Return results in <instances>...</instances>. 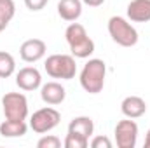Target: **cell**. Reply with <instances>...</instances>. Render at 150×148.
I'll use <instances>...</instances> for the list:
<instances>
[{
    "label": "cell",
    "instance_id": "6da1fadb",
    "mask_svg": "<svg viewBox=\"0 0 150 148\" xmlns=\"http://www.w3.org/2000/svg\"><path fill=\"white\" fill-rule=\"evenodd\" d=\"M105 77H107V65L103 59H98V58H93L89 59L82 72H80V85L86 92L89 94H98L103 91V85H105Z\"/></svg>",
    "mask_w": 150,
    "mask_h": 148
},
{
    "label": "cell",
    "instance_id": "7a4b0ae2",
    "mask_svg": "<svg viewBox=\"0 0 150 148\" xmlns=\"http://www.w3.org/2000/svg\"><path fill=\"white\" fill-rule=\"evenodd\" d=\"M65 38L68 42V47H70L74 58L86 59L94 52V42L87 35L86 28L80 23H75V21L70 23L67 32H65Z\"/></svg>",
    "mask_w": 150,
    "mask_h": 148
},
{
    "label": "cell",
    "instance_id": "3957f363",
    "mask_svg": "<svg viewBox=\"0 0 150 148\" xmlns=\"http://www.w3.org/2000/svg\"><path fill=\"white\" fill-rule=\"evenodd\" d=\"M44 70L52 78L72 80L77 73V63L72 54H52L45 59Z\"/></svg>",
    "mask_w": 150,
    "mask_h": 148
},
{
    "label": "cell",
    "instance_id": "277c9868",
    "mask_svg": "<svg viewBox=\"0 0 150 148\" xmlns=\"http://www.w3.org/2000/svg\"><path fill=\"white\" fill-rule=\"evenodd\" d=\"M108 33L113 42L120 47H133L138 44L136 28L122 16H112L108 19Z\"/></svg>",
    "mask_w": 150,
    "mask_h": 148
},
{
    "label": "cell",
    "instance_id": "5b68a950",
    "mask_svg": "<svg viewBox=\"0 0 150 148\" xmlns=\"http://www.w3.org/2000/svg\"><path fill=\"white\" fill-rule=\"evenodd\" d=\"M4 117L9 120H26L28 117V99L21 92H7L2 98Z\"/></svg>",
    "mask_w": 150,
    "mask_h": 148
},
{
    "label": "cell",
    "instance_id": "8992f818",
    "mask_svg": "<svg viewBox=\"0 0 150 148\" xmlns=\"http://www.w3.org/2000/svg\"><path fill=\"white\" fill-rule=\"evenodd\" d=\"M59 120H61L59 111L52 106H45V108L33 111V115L30 117V127L37 134H45V132L52 131L59 124Z\"/></svg>",
    "mask_w": 150,
    "mask_h": 148
},
{
    "label": "cell",
    "instance_id": "52a82bcc",
    "mask_svg": "<svg viewBox=\"0 0 150 148\" xmlns=\"http://www.w3.org/2000/svg\"><path fill=\"white\" fill-rule=\"evenodd\" d=\"M138 141V124L133 118L120 120L115 125V143L119 148H134Z\"/></svg>",
    "mask_w": 150,
    "mask_h": 148
},
{
    "label": "cell",
    "instance_id": "ba28073f",
    "mask_svg": "<svg viewBox=\"0 0 150 148\" xmlns=\"http://www.w3.org/2000/svg\"><path fill=\"white\" fill-rule=\"evenodd\" d=\"M45 51H47V45H45L44 40H40V38H30V40H25L21 44L19 56L26 63H37V61H40L45 56Z\"/></svg>",
    "mask_w": 150,
    "mask_h": 148
},
{
    "label": "cell",
    "instance_id": "9c48e42d",
    "mask_svg": "<svg viewBox=\"0 0 150 148\" xmlns=\"http://www.w3.org/2000/svg\"><path fill=\"white\" fill-rule=\"evenodd\" d=\"M16 85L21 91H35L42 85V75L35 66H25L16 73Z\"/></svg>",
    "mask_w": 150,
    "mask_h": 148
},
{
    "label": "cell",
    "instance_id": "30bf717a",
    "mask_svg": "<svg viewBox=\"0 0 150 148\" xmlns=\"http://www.w3.org/2000/svg\"><path fill=\"white\" fill-rule=\"evenodd\" d=\"M40 98L44 103L56 106L61 105L67 98V89L59 84V82H47L44 85H40Z\"/></svg>",
    "mask_w": 150,
    "mask_h": 148
},
{
    "label": "cell",
    "instance_id": "8fae6325",
    "mask_svg": "<svg viewBox=\"0 0 150 148\" xmlns=\"http://www.w3.org/2000/svg\"><path fill=\"white\" fill-rule=\"evenodd\" d=\"M127 18L133 23H147L150 21V0H131L127 4Z\"/></svg>",
    "mask_w": 150,
    "mask_h": 148
},
{
    "label": "cell",
    "instance_id": "7c38bea8",
    "mask_svg": "<svg viewBox=\"0 0 150 148\" xmlns=\"http://www.w3.org/2000/svg\"><path fill=\"white\" fill-rule=\"evenodd\" d=\"M120 111L127 117V118H140L142 115H145L147 111V103L143 98L140 96H127L122 99L120 103Z\"/></svg>",
    "mask_w": 150,
    "mask_h": 148
},
{
    "label": "cell",
    "instance_id": "4fadbf2b",
    "mask_svg": "<svg viewBox=\"0 0 150 148\" xmlns=\"http://www.w3.org/2000/svg\"><path fill=\"white\" fill-rule=\"evenodd\" d=\"M58 14L61 19L74 23L82 16V0H59L58 2Z\"/></svg>",
    "mask_w": 150,
    "mask_h": 148
},
{
    "label": "cell",
    "instance_id": "5bb4252c",
    "mask_svg": "<svg viewBox=\"0 0 150 148\" xmlns=\"http://www.w3.org/2000/svg\"><path fill=\"white\" fill-rule=\"evenodd\" d=\"M28 131V125L25 120H9L5 118L0 124V136L4 138H21Z\"/></svg>",
    "mask_w": 150,
    "mask_h": 148
},
{
    "label": "cell",
    "instance_id": "9a60e30c",
    "mask_svg": "<svg viewBox=\"0 0 150 148\" xmlns=\"http://www.w3.org/2000/svg\"><path fill=\"white\" fill-rule=\"evenodd\" d=\"M68 132H75V134H80L84 138L89 140V136L94 132V122L91 117H86V115H80V117H75L70 120L68 124Z\"/></svg>",
    "mask_w": 150,
    "mask_h": 148
},
{
    "label": "cell",
    "instance_id": "2e32d148",
    "mask_svg": "<svg viewBox=\"0 0 150 148\" xmlns=\"http://www.w3.org/2000/svg\"><path fill=\"white\" fill-rule=\"evenodd\" d=\"M14 72H16V61L12 54L0 51V78H9Z\"/></svg>",
    "mask_w": 150,
    "mask_h": 148
},
{
    "label": "cell",
    "instance_id": "e0dca14e",
    "mask_svg": "<svg viewBox=\"0 0 150 148\" xmlns=\"http://www.w3.org/2000/svg\"><path fill=\"white\" fill-rule=\"evenodd\" d=\"M67 148H87L89 147V140L80 136V134H75V132H68L67 138H65V143Z\"/></svg>",
    "mask_w": 150,
    "mask_h": 148
},
{
    "label": "cell",
    "instance_id": "ac0fdd59",
    "mask_svg": "<svg viewBox=\"0 0 150 148\" xmlns=\"http://www.w3.org/2000/svg\"><path fill=\"white\" fill-rule=\"evenodd\" d=\"M16 14V4L14 0H0V16L11 23V19Z\"/></svg>",
    "mask_w": 150,
    "mask_h": 148
},
{
    "label": "cell",
    "instance_id": "d6986e66",
    "mask_svg": "<svg viewBox=\"0 0 150 148\" xmlns=\"http://www.w3.org/2000/svg\"><path fill=\"white\" fill-rule=\"evenodd\" d=\"M38 148H59L61 147V140L58 136H52V134H47V136H42L37 141Z\"/></svg>",
    "mask_w": 150,
    "mask_h": 148
},
{
    "label": "cell",
    "instance_id": "ffe728a7",
    "mask_svg": "<svg viewBox=\"0 0 150 148\" xmlns=\"http://www.w3.org/2000/svg\"><path fill=\"white\" fill-rule=\"evenodd\" d=\"M89 145L93 148H112V141L107 136H94Z\"/></svg>",
    "mask_w": 150,
    "mask_h": 148
},
{
    "label": "cell",
    "instance_id": "44dd1931",
    "mask_svg": "<svg viewBox=\"0 0 150 148\" xmlns=\"http://www.w3.org/2000/svg\"><path fill=\"white\" fill-rule=\"evenodd\" d=\"M47 2H49V0H25V5H26L30 11L37 12V11H42V9L47 5Z\"/></svg>",
    "mask_w": 150,
    "mask_h": 148
},
{
    "label": "cell",
    "instance_id": "7402d4cb",
    "mask_svg": "<svg viewBox=\"0 0 150 148\" xmlns=\"http://www.w3.org/2000/svg\"><path fill=\"white\" fill-rule=\"evenodd\" d=\"M103 2L105 0H82V4H86L89 7H100V5H103Z\"/></svg>",
    "mask_w": 150,
    "mask_h": 148
},
{
    "label": "cell",
    "instance_id": "603a6c76",
    "mask_svg": "<svg viewBox=\"0 0 150 148\" xmlns=\"http://www.w3.org/2000/svg\"><path fill=\"white\" fill-rule=\"evenodd\" d=\"M7 25H9V21H7V19H4V18L0 16V33H2V32L7 28Z\"/></svg>",
    "mask_w": 150,
    "mask_h": 148
},
{
    "label": "cell",
    "instance_id": "cb8c5ba5",
    "mask_svg": "<svg viewBox=\"0 0 150 148\" xmlns=\"http://www.w3.org/2000/svg\"><path fill=\"white\" fill-rule=\"evenodd\" d=\"M145 148H150V129L147 131V136H145Z\"/></svg>",
    "mask_w": 150,
    "mask_h": 148
}]
</instances>
